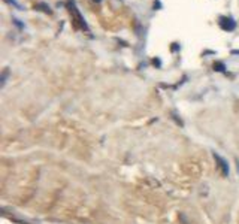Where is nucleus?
Segmentation results:
<instances>
[{
    "instance_id": "obj_1",
    "label": "nucleus",
    "mask_w": 239,
    "mask_h": 224,
    "mask_svg": "<svg viewBox=\"0 0 239 224\" xmlns=\"http://www.w3.org/2000/svg\"><path fill=\"white\" fill-rule=\"evenodd\" d=\"M220 26H221V28L223 30H227V32H233L235 28H236V21L233 20L232 17H227V18H220Z\"/></svg>"
},
{
    "instance_id": "obj_2",
    "label": "nucleus",
    "mask_w": 239,
    "mask_h": 224,
    "mask_svg": "<svg viewBox=\"0 0 239 224\" xmlns=\"http://www.w3.org/2000/svg\"><path fill=\"white\" fill-rule=\"evenodd\" d=\"M96 2H100V0H96Z\"/></svg>"
}]
</instances>
